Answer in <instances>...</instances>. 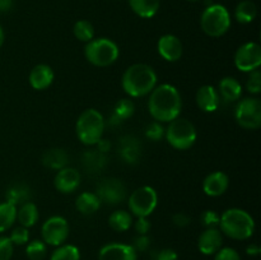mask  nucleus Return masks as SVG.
Listing matches in <instances>:
<instances>
[{
    "mask_svg": "<svg viewBox=\"0 0 261 260\" xmlns=\"http://www.w3.org/2000/svg\"><path fill=\"white\" fill-rule=\"evenodd\" d=\"M219 97L226 102H236L242 96V86L233 76H224L219 82Z\"/></svg>",
    "mask_w": 261,
    "mask_h": 260,
    "instance_id": "nucleus-21",
    "label": "nucleus"
},
{
    "mask_svg": "<svg viewBox=\"0 0 261 260\" xmlns=\"http://www.w3.org/2000/svg\"><path fill=\"white\" fill-rule=\"evenodd\" d=\"M13 7V0H0V12L5 13Z\"/></svg>",
    "mask_w": 261,
    "mask_h": 260,
    "instance_id": "nucleus-46",
    "label": "nucleus"
},
{
    "mask_svg": "<svg viewBox=\"0 0 261 260\" xmlns=\"http://www.w3.org/2000/svg\"><path fill=\"white\" fill-rule=\"evenodd\" d=\"M54 185L56 190L63 194L74 193L81 185V173L75 168H61L54 178Z\"/></svg>",
    "mask_w": 261,
    "mask_h": 260,
    "instance_id": "nucleus-15",
    "label": "nucleus"
},
{
    "mask_svg": "<svg viewBox=\"0 0 261 260\" xmlns=\"http://www.w3.org/2000/svg\"><path fill=\"white\" fill-rule=\"evenodd\" d=\"M153 260H178V255L175 250L167 247V249H162L155 252Z\"/></svg>",
    "mask_w": 261,
    "mask_h": 260,
    "instance_id": "nucleus-43",
    "label": "nucleus"
},
{
    "mask_svg": "<svg viewBox=\"0 0 261 260\" xmlns=\"http://www.w3.org/2000/svg\"><path fill=\"white\" fill-rule=\"evenodd\" d=\"M172 222L176 227H180V228H184V227H188L189 224L191 223L190 216H188L184 212H178V213L173 214Z\"/></svg>",
    "mask_w": 261,
    "mask_h": 260,
    "instance_id": "nucleus-44",
    "label": "nucleus"
},
{
    "mask_svg": "<svg viewBox=\"0 0 261 260\" xmlns=\"http://www.w3.org/2000/svg\"><path fill=\"white\" fill-rule=\"evenodd\" d=\"M38 217H40L38 216V208L32 201L22 204L17 211L18 222H19L20 226L25 227V228L35 226L38 221Z\"/></svg>",
    "mask_w": 261,
    "mask_h": 260,
    "instance_id": "nucleus-25",
    "label": "nucleus"
},
{
    "mask_svg": "<svg viewBox=\"0 0 261 260\" xmlns=\"http://www.w3.org/2000/svg\"><path fill=\"white\" fill-rule=\"evenodd\" d=\"M120 154L125 162L135 163L139 161L142 153V144L133 135H125L120 139Z\"/></svg>",
    "mask_w": 261,
    "mask_h": 260,
    "instance_id": "nucleus-20",
    "label": "nucleus"
},
{
    "mask_svg": "<svg viewBox=\"0 0 261 260\" xmlns=\"http://www.w3.org/2000/svg\"><path fill=\"white\" fill-rule=\"evenodd\" d=\"M229 185V177L223 171H216L212 172L204 178L203 181V190L204 193L212 198L223 195L227 191Z\"/></svg>",
    "mask_w": 261,
    "mask_h": 260,
    "instance_id": "nucleus-17",
    "label": "nucleus"
},
{
    "mask_svg": "<svg viewBox=\"0 0 261 260\" xmlns=\"http://www.w3.org/2000/svg\"><path fill=\"white\" fill-rule=\"evenodd\" d=\"M260 251H261V249H260V246L257 244L249 245V246H247V249H246V252L249 255H259Z\"/></svg>",
    "mask_w": 261,
    "mask_h": 260,
    "instance_id": "nucleus-47",
    "label": "nucleus"
},
{
    "mask_svg": "<svg viewBox=\"0 0 261 260\" xmlns=\"http://www.w3.org/2000/svg\"><path fill=\"white\" fill-rule=\"evenodd\" d=\"M86 59L94 66L106 68L119 59L120 48L112 40L106 37L93 38L84 47Z\"/></svg>",
    "mask_w": 261,
    "mask_h": 260,
    "instance_id": "nucleus-5",
    "label": "nucleus"
},
{
    "mask_svg": "<svg viewBox=\"0 0 261 260\" xmlns=\"http://www.w3.org/2000/svg\"><path fill=\"white\" fill-rule=\"evenodd\" d=\"M182 99L180 92L172 84H161L150 92L148 110L155 121L170 122L180 116Z\"/></svg>",
    "mask_w": 261,
    "mask_h": 260,
    "instance_id": "nucleus-1",
    "label": "nucleus"
},
{
    "mask_svg": "<svg viewBox=\"0 0 261 260\" xmlns=\"http://www.w3.org/2000/svg\"><path fill=\"white\" fill-rule=\"evenodd\" d=\"M221 232L233 240H247L254 235L255 221L251 214L240 208L227 209L219 219Z\"/></svg>",
    "mask_w": 261,
    "mask_h": 260,
    "instance_id": "nucleus-3",
    "label": "nucleus"
},
{
    "mask_svg": "<svg viewBox=\"0 0 261 260\" xmlns=\"http://www.w3.org/2000/svg\"><path fill=\"white\" fill-rule=\"evenodd\" d=\"M101 206V200L97 196V194L89 193V191H84L81 195L76 198L75 208L78 209L79 213L84 214V216H91L94 214Z\"/></svg>",
    "mask_w": 261,
    "mask_h": 260,
    "instance_id": "nucleus-22",
    "label": "nucleus"
},
{
    "mask_svg": "<svg viewBox=\"0 0 261 260\" xmlns=\"http://www.w3.org/2000/svg\"><path fill=\"white\" fill-rule=\"evenodd\" d=\"M219 219L221 216L214 211H204L200 216L201 226L205 228H217L219 226Z\"/></svg>",
    "mask_w": 261,
    "mask_h": 260,
    "instance_id": "nucleus-36",
    "label": "nucleus"
},
{
    "mask_svg": "<svg viewBox=\"0 0 261 260\" xmlns=\"http://www.w3.org/2000/svg\"><path fill=\"white\" fill-rule=\"evenodd\" d=\"M223 245V233L218 228H205L198 239V249L204 255H214Z\"/></svg>",
    "mask_w": 261,
    "mask_h": 260,
    "instance_id": "nucleus-16",
    "label": "nucleus"
},
{
    "mask_svg": "<svg viewBox=\"0 0 261 260\" xmlns=\"http://www.w3.org/2000/svg\"><path fill=\"white\" fill-rule=\"evenodd\" d=\"M9 239L13 242V245H19L20 246V245H24L28 242V240H30V232H28V228H25L23 226L15 227L12 231V233H10Z\"/></svg>",
    "mask_w": 261,
    "mask_h": 260,
    "instance_id": "nucleus-37",
    "label": "nucleus"
},
{
    "mask_svg": "<svg viewBox=\"0 0 261 260\" xmlns=\"http://www.w3.org/2000/svg\"><path fill=\"white\" fill-rule=\"evenodd\" d=\"M14 251V245L8 236H0V260H10Z\"/></svg>",
    "mask_w": 261,
    "mask_h": 260,
    "instance_id": "nucleus-39",
    "label": "nucleus"
},
{
    "mask_svg": "<svg viewBox=\"0 0 261 260\" xmlns=\"http://www.w3.org/2000/svg\"><path fill=\"white\" fill-rule=\"evenodd\" d=\"M97 150L101 153H103V154H106L107 152L110 150V148H111V144H110L109 140L106 139H99L98 142H97Z\"/></svg>",
    "mask_w": 261,
    "mask_h": 260,
    "instance_id": "nucleus-45",
    "label": "nucleus"
},
{
    "mask_svg": "<svg viewBox=\"0 0 261 260\" xmlns=\"http://www.w3.org/2000/svg\"><path fill=\"white\" fill-rule=\"evenodd\" d=\"M50 260H81V251L74 245H60L51 254Z\"/></svg>",
    "mask_w": 261,
    "mask_h": 260,
    "instance_id": "nucleus-31",
    "label": "nucleus"
},
{
    "mask_svg": "<svg viewBox=\"0 0 261 260\" xmlns=\"http://www.w3.org/2000/svg\"><path fill=\"white\" fill-rule=\"evenodd\" d=\"M133 216L126 211H115L109 217V226L116 232H125L132 227Z\"/></svg>",
    "mask_w": 261,
    "mask_h": 260,
    "instance_id": "nucleus-28",
    "label": "nucleus"
},
{
    "mask_svg": "<svg viewBox=\"0 0 261 260\" xmlns=\"http://www.w3.org/2000/svg\"><path fill=\"white\" fill-rule=\"evenodd\" d=\"M4 40H5V33H4V30H3V27L0 25V48H2V46L4 45Z\"/></svg>",
    "mask_w": 261,
    "mask_h": 260,
    "instance_id": "nucleus-48",
    "label": "nucleus"
},
{
    "mask_svg": "<svg viewBox=\"0 0 261 260\" xmlns=\"http://www.w3.org/2000/svg\"><path fill=\"white\" fill-rule=\"evenodd\" d=\"M190 2H199V0H190Z\"/></svg>",
    "mask_w": 261,
    "mask_h": 260,
    "instance_id": "nucleus-49",
    "label": "nucleus"
},
{
    "mask_svg": "<svg viewBox=\"0 0 261 260\" xmlns=\"http://www.w3.org/2000/svg\"><path fill=\"white\" fill-rule=\"evenodd\" d=\"M257 8L254 2L251 0H244V2L239 3L234 9V17H236L237 22L241 24H249L252 20L256 18Z\"/></svg>",
    "mask_w": 261,
    "mask_h": 260,
    "instance_id": "nucleus-27",
    "label": "nucleus"
},
{
    "mask_svg": "<svg viewBox=\"0 0 261 260\" xmlns=\"http://www.w3.org/2000/svg\"><path fill=\"white\" fill-rule=\"evenodd\" d=\"M17 219V206L4 201L0 203V233L9 229Z\"/></svg>",
    "mask_w": 261,
    "mask_h": 260,
    "instance_id": "nucleus-30",
    "label": "nucleus"
},
{
    "mask_svg": "<svg viewBox=\"0 0 261 260\" xmlns=\"http://www.w3.org/2000/svg\"><path fill=\"white\" fill-rule=\"evenodd\" d=\"M196 105L204 112H214L218 110L221 97L213 86H203L196 92Z\"/></svg>",
    "mask_w": 261,
    "mask_h": 260,
    "instance_id": "nucleus-18",
    "label": "nucleus"
},
{
    "mask_svg": "<svg viewBox=\"0 0 261 260\" xmlns=\"http://www.w3.org/2000/svg\"><path fill=\"white\" fill-rule=\"evenodd\" d=\"M73 33L82 42H89L94 38V27L88 20H78L73 27Z\"/></svg>",
    "mask_w": 261,
    "mask_h": 260,
    "instance_id": "nucleus-32",
    "label": "nucleus"
},
{
    "mask_svg": "<svg viewBox=\"0 0 261 260\" xmlns=\"http://www.w3.org/2000/svg\"><path fill=\"white\" fill-rule=\"evenodd\" d=\"M214 260H241L239 252L232 247H222L216 252Z\"/></svg>",
    "mask_w": 261,
    "mask_h": 260,
    "instance_id": "nucleus-41",
    "label": "nucleus"
},
{
    "mask_svg": "<svg viewBox=\"0 0 261 260\" xmlns=\"http://www.w3.org/2000/svg\"><path fill=\"white\" fill-rule=\"evenodd\" d=\"M158 54L162 56V59H165L166 61H170V63H175L178 61L182 56V42L180 41V38L175 35H163L162 37L158 40L157 43Z\"/></svg>",
    "mask_w": 261,
    "mask_h": 260,
    "instance_id": "nucleus-14",
    "label": "nucleus"
},
{
    "mask_svg": "<svg viewBox=\"0 0 261 260\" xmlns=\"http://www.w3.org/2000/svg\"><path fill=\"white\" fill-rule=\"evenodd\" d=\"M96 194L101 203L116 205L126 199V188L119 178H105L97 185Z\"/></svg>",
    "mask_w": 261,
    "mask_h": 260,
    "instance_id": "nucleus-12",
    "label": "nucleus"
},
{
    "mask_svg": "<svg viewBox=\"0 0 261 260\" xmlns=\"http://www.w3.org/2000/svg\"><path fill=\"white\" fill-rule=\"evenodd\" d=\"M145 137L152 142H158L165 137V127L160 121H153L145 129Z\"/></svg>",
    "mask_w": 261,
    "mask_h": 260,
    "instance_id": "nucleus-35",
    "label": "nucleus"
},
{
    "mask_svg": "<svg viewBox=\"0 0 261 260\" xmlns=\"http://www.w3.org/2000/svg\"><path fill=\"white\" fill-rule=\"evenodd\" d=\"M78 139L86 145H96L105 132V119L96 109L84 110L75 125Z\"/></svg>",
    "mask_w": 261,
    "mask_h": 260,
    "instance_id": "nucleus-4",
    "label": "nucleus"
},
{
    "mask_svg": "<svg viewBox=\"0 0 261 260\" xmlns=\"http://www.w3.org/2000/svg\"><path fill=\"white\" fill-rule=\"evenodd\" d=\"M135 112V105L132 99L129 98H122L115 103L114 107V115L119 117L121 121L130 119Z\"/></svg>",
    "mask_w": 261,
    "mask_h": 260,
    "instance_id": "nucleus-33",
    "label": "nucleus"
},
{
    "mask_svg": "<svg viewBox=\"0 0 261 260\" xmlns=\"http://www.w3.org/2000/svg\"><path fill=\"white\" fill-rule=\"evenodd\" d=\"M246 88L251 94H259L261 92V73L259 69L250 71L249 79L246 82Z\"/></svg>",
    "mask_w": 261,
    "mask_h": 260,
    "instance_id": "nucleus-38",
    "label": "nucleus"
},
{
    "mask_svg": "<svg viewBox=\"0 0 261 260\" xmlns=\"http://www.w3.org/2000/svg\"><path fill=\"white\" fill-rule=\"evenodd\" d=\"M200 25L205 35L211 37H221L231 27V15L223 5L211 4L201 14Z\"/></svg>",
    "mask_w": 261,
    "mask_h": 260,
    "instance_id": "nucleus-6",
    "label": "nucleus"
},
{
    "mask_svg": "<svg viewBox=\"0 0 261 260\" xmlns=\"http://www.w3.org/2000/svg\"><path fill=\"white\" fill-rule=\"evenodd\" d=\"M138 252L132 245L111 242L101 247L98 260H137Z\"/></svg>",
    "mask_w": 261,
    "mask_h": 260,
    "instance_id": "nucleus-13",
    "label": "nucleus"
},
{
    "mask_svg": "<svg viewBox=\"0 0 261 260\" xmlns=\"http://www.w3.org/2000/svg\"><path fill=\"white\" fill-rule=\"evenodd\" d=\"M133 247L137 252H144L149 249L150 246V237L148 235H138L134 240H133Z\"/></svg>",
    "mask_w": 261,
    "mask_h": 260,
    "instance_id": "nucleus-40",
    "label": "nucleus"
},
{
    "mask_svg": "<svg viewBox=\"0 0 261 260\" xmlns=\"http://www.w3.org/2000/svg\"><path fill=\"white\" fill-rule=\"evenodd\" d=\"M46 254H47V247L45 242L41 240H35L25 247V255L30 260H43Z\"/></svg>",
    "mask_w": 261,
    "mask_h": 260,
    "instance_id": "nucleus-34",
    "label": "nucleus"
},
{
    "mask_svg": "<svg viewBox=\"0 0 261 260\" xmlns=\"http://www.w3.org/2000/svg\"><path fill=\"white\" fill-rule=\"evenodd\" d=\"M69 162V155L61 148H53L43 153L42 155V163L48 168L53 170H61V168L66 167Z\"/></svg>",
    "mask_w": 261,
    "mask_h": 260,
    "instance_id": "nucleus-23",
    "label": "nucleus"
},
{
    "mask_svg": "<svg viewBox=\"0 0 261 260\" xmlns=\"http://www.w3.org/2000/svg\"><path fill=\"white\" fill-rule=\"evenodd\" d=\"M54 82V70L46 64H38L31 70L30 84L33 89L43 91L47 89Z\"/></svg>",
    "mask_w": 261,
    "mask_h": 260,
    "instance_id": "nucleus-19",
    "label": "nucleus"
},
{
    "mask_svg": "<svg viewBox=\"0 0 261 260\" xmlns=\"http://www.w3.org/2000/svg\"><path fill=\"white\" fill-rule=\"evenodd\" d=\"M134 228L138 235H147L150 229V222L147 217H137Z\"/></svg>",
    "mask_w": 261,
    "mask_h": 260,
    "instance_id": "nucleus-42",
    "label": "nucleus"
},
{
    "mask_svg": "<svg viewBox=\"0 0 261 260\" xmlns=\"http://www.w3.org/2000/svg\"><path fill=\"white\" fill-rule=\"evenodd\" d=\"M83 166L89 172H99L106 165V155L97 149L88 150L83 154Z\"/></svg>",
    "mask_w": 261,
    "mask_h": 260,
    "instance_id": "nucleus-29",
    "label": "nucleus"
},
{
    "mask_svg": "<svg viewBox=\"0 0 261 260\" xmlns=\"http://www.w3.org/2000/svg\"><path fill=\"white\" fill-rule=\"evenodd\" d=\"M234 65L240 71L250 73L261 65V47L256 42H246L237 48L234 54Z\"/></svg>",
    "mask_w": 261,
    "mask_h": 260,
    "instance_id": "nucleus-11",
    "label": "nucleus"
},
{
    "mask_svg": "<svg viewBox=\"0 0 261 260\" xmlns=\"http://www.w3.org/2000/svg\"><path fill=\"white\" fill-rule=\"evenodd\" d=\"M5 198H7L8 203L13 204V205H22V204L30 201L31 199L30 186L22 183L14 184L7 190Z\"/></svg>",
    "mask_w": 261,
    "mask_h": 260,
    "instance_id": "nucleus-24",
    "label": "nucleus"
},
{
    "mask_svg": "<svg viewBox=\"0 0 261 260\" xmlns=\"http://www.w3.org/2000/svg\"><path fill=\"white\" fill-rule=\"evenodd\" d=\"M234 119L240 126L256 130L261 126V101L256 97H247L237 103Z\"/></svg>",
    "mask_w": 261,
    "mask_h": 260,
    "instance_id": "nucleus-9",
    "label": "nucleus"
},
{
    "mask_svg": "<svg viewBox=\"0 0 261 260\" xmlns=\"http://www.w3.org/2000/svg\"><path fill=\"white\" fill-rule=\"evenodd\" d=\"M42 240L46 245L60 246L69 236V223L64 217L53 216L46 219L41 228Z\"/></svg>",
    "mask_w": 261,
    "mask_h": 260,
    "instance_id": "nucleus-10",
    "label": "nucleus"
},
{
    "mask_svg": "<svg viewBox=\"0 0 261 260\" xmlns=\"http://www.w3.org/2000/svg\"><path fill=\"white\" fill-rule=\"evenodd\" d=\"M165 137L168 144L178 150H186L196 142V129L191 121L186 119H177L170 121V125L165 130Z\"/></svg>",
    "mask_w": 261,
    "mask_h": 260,
    "instance_id": "nucleus-7",
    "label": "nucleus"
},
{
    "mask_svg": "<svg viewBox=\"0 0 261 260\" xmlns=\"http://www.w3.org/2000/svg\"><path fill=\"white\" fill-rule=\"evenodd\" d=\"M121 86L130 97H144L157 86V74L147 64H133L122 74Z\"/></svg>",
    "mask_w": 261,
    "mask_h": 260,
    "instance_id": "nucleus-2",
    "label": "nucleus"
},
{
    "mask_svg": "<svg viewBox=\"0 0 261 260\" xmlns=\"http://www.w3.org/2000/svg\"><path fill=\"white\" fill-rule=\"evenodd\" d=\"M129 209L135 217H148L154 212L158 204L157 191L152 186H142L130 194Z\"/></svg>",
    "mask_w": 261,
    "mask_h": 260,
    "instance_id": "nucleus-8",
    "label": "nucleus"
},
{
    "mask_svg": "<svg viewBox=\"0 0 261 260\" xmlns=\"http://www.w3.org/2000/svg\"><path fill=\"white\" fill-rule=\"evenodd\" d=\"M133 12L140 18H152L160 9V0H129Z\"/></svg>",
    "mask_w": 261,
    "mask_h": 260,
    "instance_id": "nucleus-26",
    "label": "nucleus"
}]
</instances>
